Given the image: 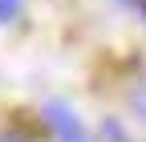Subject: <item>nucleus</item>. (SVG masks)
I'll return each mask as SVG.
<instances>
[{
  "instance_id": "f257e3e1",
  "label": "nucleus",
  "mask_w": 146,
  "mask_h": 142,
  "mask_svg": "<svg viewBox=\"0 0 146 142\" xmlns=\"http://www.w3.org/2000/svg\"><path fill=\"white\" fill-rule=\"evenodd\" d=\"M45 122L53 126V134H57L61 142H89L85 130H81V122L73 118V110H69V106H61V102L45 106Z\"/></svg>"
},
{
  "instance_id": "f03ea898",
  "label": "nucleus",
  "mask_w": 146,
  "mask_h": 142,
  "mask_svg": "<svg viewBox=\"0 0 146 142\" xmlns=\"http://www.w3.org/2000/svg\"><path fill=\"white\" fill-rule=\"evenodd\" d=\"M21 4H25V0H0V25L16 21V12H21Z\"/></svg>"
},
{
  "instance_id": "7ed1b4c3",
  "label": "nucleus",
  "mask_w": 146,
  "mask_h": 142,
  "mask_svg": "<svg viewBox=\"0 0 146 142\" xmlns=\"http://www.w3.org/2000/svg\"><path fill=\"white\" fill-rule=\"evenodd\" d=\"M130 106H134V114L146 122V85H138V90L130 94Z\"/></svg>"
},
{
  "instance_id": "20e7f679",
  "label": "nucleus",
  "mask_w": 146,
  "mask_h": 142,
  "mask_svg": "<svg viewBox=\"0 0 146 142\" xmlns=\"http://www.w3.org/2000/svg\"><path fill=\"white\" fill-rule=\"evenodd\" d=\"M122 4H138V0H122Z\"/></svg>"
}]
</instances>
